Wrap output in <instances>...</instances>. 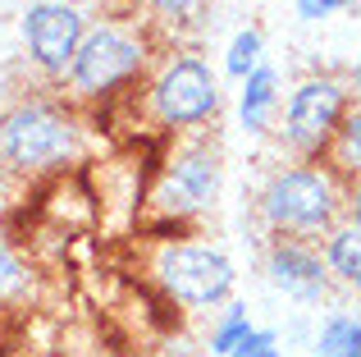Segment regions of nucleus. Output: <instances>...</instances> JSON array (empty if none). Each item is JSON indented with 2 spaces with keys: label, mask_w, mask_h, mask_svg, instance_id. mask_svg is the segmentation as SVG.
Segmentation results:
<instances>
[{
  "label": "nucleus",
  "mask_w": 361,
  "mask_h": 357,
  "mask_svg": "<svg viewBox=\"0 0 361 357\" xmlns=\"http://www.w3.org/2000/svg\"><path fill=\"white\" fill-rule=\"evenodd\" d=\"M14 279H18V266H14V257L5 252V243H0V294H5Z\"/></svg>",
  "instance_id": "obj_20"
},
{
  "label": "nucleus",
  "mask_w": 361,
  "mask_h": 357,
  "mask_svg": "<svg viewBox=\"0 0 361 357\" xmlns=\"http://www.w3.org/2000/svg\"><path fill=\"white\" fill-rule=\"evenodd\" d=\"M151 110L165 128H202L220 110V83L197 55H174L151 83Z\"/></svg>",
  "instance_id": "obj_4"
},
{
  "label": "nucleus",
  "mask_w": 361,
  "mask_h": 357,
  "mask_svg": "<svg viewBox=\"0 0 361 357\" xmlns=\"http://www.w3.org/2000/svg\"><path fill=\"white\" fill-rule=\"evenodd\" d=\"M256 325L247 321V307H229V312L220 316V325L211 330V353L215 357H229V353H238L243 344H247V334H252Z\"/></svg>",
  "instance_id": "obj_14"
},
{
  "label": "nucleus",
  "mask_w": 361,
  "mask_h": 357,
  "mask_svg": "<svg viewBox=\"0 0 361 357\" xmlns=\"http://www.w3.org/2000/svg\"><path fill=\"white\" fill-rule=\"evenodd\" d=\"M142 64H147V46L137 42V32L115 23L92 28L69 64V87L78 97H106V92L123 87Z\"/></svg>",
  "instance_id": "obj_5"
},
{
  "label": "nucleus",
  "mask_w": 361,
  "mask_h": 357,
  "mask_svg": "<svg viewBox=\"0 0 361 357\" xmlns=\"http://www.w3.org/2000/svg\"><path fill=\"white\" fill-rule=\"evenodd\" d=\"M229 357H283L279 349H274V330H252L247 334V344L238 353H229Z\"/></svg>",
  "instance_id": "obj_16"
},
{
  "label": "nucleus",
  "mask_w": 361,
  "mask_h": 357,
  "mask_svg": "<svg viewBox=\"0 0 361 357\" xmlns=\"http://www.w3.org/2000/svg\"><path fill=\"white\" fill-rule=\"evenodd\" d=\"M261 215L274 229V238L325 243L343 224V178L329 165H283L270 174L261 193Z\"/></svg>",
  "instance_id": "obj_1"
},
{
  "label": "nucleus",
  "mask_w": 361,
  "mask_h": 357,
  "mask_svg": "<svg viewBox=\"0 0 361 357\" xmlns=\"http://www.w3.org/2000/svg\"><path fill=\"white\" fill-rule=\"evenodd\" d=\"M325 165L343 178V183L361 178V101H353V110H348V119H343V128H338L334 152H329Z\"/></svg>",
  "instance_id": "obj_12"
},
{
  "label": "nucleus",
  "mask_w": 361,
  "mask_h": 357,
  "mask_svg": "<svg viewBox=\"0 0 361 357\" xmlns=\"http://www.w3.org/2000/svg\"><path fill=\"white\" fill-rule=\"evenodd\" d=\"M82 37V14L64 0H42L23 14V42L46 73H69Z\"/></svg>",
  "instance_id": "obj_8"
},
{
  "label": "nucleus",
  "mask_w": 361,
  "mask_h": 357,
  "mask_svg": "<svg viewBox=\"0 0 361 357\" xmlns=\"http://www.w3.org/2000/svg\"><path fill=\"white\" fill-rule=\"evenodd\" d=\"M142 5L156 9V14H165V18H178V14H188L197 0H142Z\"/></svg>",
  "instance_id": "obj_19"
},
{
  "label": "nucleus",
  "mask_w": 361,
  "mask_h": 357,
  "mask_svg": "<svg viewBox=\"0 0 361 357\" xmlns=\"http://www.w3.org/2000/svg\"><path fill=\"white\" fill-rule=\"evenodd\" d=\"M78 143V124L64 110L46 106V101H23L0 119V156L14 170H51L73 156Z\"/></svg>",
  "instance_id": "obj_3"
},
{
  "label": "nucleus",
  "mask_w": 361,
  "mask_h": 357,
  "mask_svg": "<svg viewBox=\"0 0 361 357\" xmlns=\"http://www.w3.org/2000/svg\"><path fill=\"white\" fill-rule=\"evenodd\" d=\"M357 0H298V18H307V23H316V18H329L338 14V9H353Z\"/></svg>",
  "instance_id": "obj_17"
},
{
  "label": "nucleus",
  "mask_w": 361,
  "mask_h": 357,
  "mask_svg": "<svg viewBox=\"0 0 361 357\" xmlns=\"http://www.w3.org/2000/svg\"><path fill=\"white\" fill-rule=\"evenodd\" d=\"M274 110H279V73L270 64H261L252 78H243V97H238L243 128L247 133H270Z\"/></svg>",
  "instance_id": "obj_10"
},
{
  "label": "nucleus",
  "mask_w": 361,
  "mask_h": 357,
  "mask_svg": "<svg viewBox=\"0 0 361 357\" xmlns=\"http://www.w3.org/2000/svg\"><path fill=\"white\" fill-rule=\"evenodd\" d=\"M357 321L361 316L353 312H329L325 321H320V330H316V357H353L357 349Z\"/></svg>",
  "instance_id": "obj_13"
},
{
  "label": "nucleus",
  "mask_w": 361,
  "mask_h": 357,
  "mask_svg": "<svg viewBox=\"0 0 361 357\" xmlns=\"http://www.w3.org/2000/svg\"><path fill=\"white\" fill-rule=\"evenodd\" d=\"M320 252H325V266H329V275H334V284H343L348 294H361V229L357 224L343 220L320 243Z\"/></svg>",
  "instance_id": "obj_11"
},
{
  "label": "nucleus",
  "mask_w": 361,
  "mask_h": 357,
  "mask_svg": "<svg viewBox=\"0 0 361 357\" xmlns=\"http://www.w3.org/2000/svg\"><path fill=\"white\" fill-rule=\"evenodd\" d=\"M160 284L183 307H215L233 294V261L202 243H174L156 261Z\"/></svg>",
  "instance_id": "obj_6"
},
{
  "label": "nucleus",
  "mask_w": 361,
  "mask_h": 357,
  "mask_svg": "<svg viewBox=\"0 0 361 357\" xmlns=\"http://www.w3.org/2000/svg\"><path fill=\"white\" fill-rule=\"evenodd\" d=\"M265 270H270V284L279 289L283 298L302 307H316L329 298L334 289V275L325 266V252L316 243H298V238H274L270 252H265Z\"/></svg>",
  "instance_id": "obj_9"
},
{
  "label": "nucleus",
  "mask_w": 361,
  "mask_h": 357,
  "mask_svg": "<svg viewBox=\"0 0 361 357\" xmlns=\"http://www.w3.org/2000/svg\"><path fill=\"white\" fill-rule=\"evenodd\" d=\"M224 69H229L233 78H252V73L261 69V32H256V28H243V32L229 42V60H224Z\"/></svg>",
  "instance_id": "obj_15"
},
{
  "label": "nucleus",
  "mask_w": 361,
  "mask_h": 357,
  "mask_svg": "<svg viewBox=\"0 0 361 357\" xmlns=\"http://www.w3.org/2000/svg\"><path fill=\"white\" fill-rule=\"evenodd\" d=\"M353 101H357L353 87L343 78H334V73L302 78L293 87L288 106H283V143H288V152L307 165H325Z\"/></svg>",
  "instance_id": "obj_2"
},
{
  "label": "nucleus",
  "mask_w": 361,
  "mask_h": 357,
  "mask_svg": "<svg viewBox=\"0 0 361 357\" xmlns=\"http://www.w3.org/2000/svg\"><path fill=\"white\" fill-rule=\"evenodd\" d=\"M343 220L361 229V178H353V183H343Z\"/></svg>",
  "instance_id": "obj_18"
},
{
  "label": "nucleus",
  "mask_w": 361,
  "mask_h": 357,
  "mask_svg": "<svg viewBox=\"0 0 361 357\" xmlns=\"http://www.w3.org/2000/svg\"><path fill=\"white\" fill-rule=\"evenodd\" d=\"M220 174H224V165L211 143H188L183 152H174V161L160 174V188H156L160 211H169V215L206 211L220 197Z\"/></svg>",
  "instance_id": "obj_7"
},
{
  "label": "nucleus",
  "mask_w": 361,
  "mask_h": 357,
  "mask_svg": "<svg viewBox=\"0 0 361 357\" xmlns=\"http://www.w3.org/2000/svg\"><path fill=\"white\" fill-rule=\"evenodd\" d=\"M353 357H361V321H357V349H353Z\"/></svg>",
  "instance_id": "obj_21"
}]
</instances>
